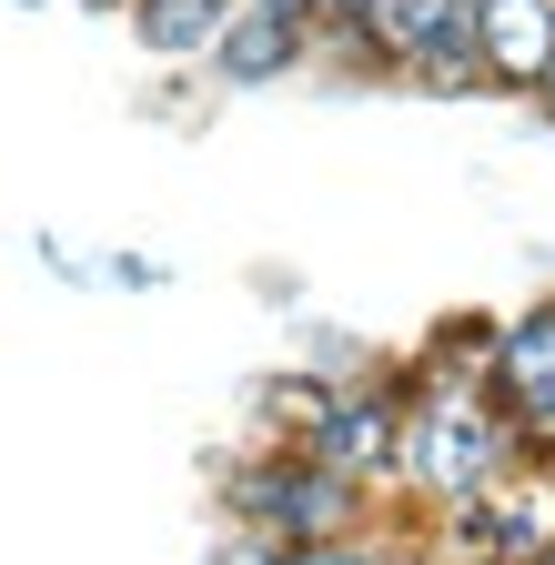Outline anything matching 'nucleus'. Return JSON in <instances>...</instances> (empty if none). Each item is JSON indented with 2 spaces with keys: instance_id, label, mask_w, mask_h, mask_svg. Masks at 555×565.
Returning <instances> with one entry per match:
<instances>
[{
  "instance_id": "f257e3e1",
  "label": "nucleus",
  "mask_w": 555,
  "mask_h": 565,
  "mask_svg": "<svg viewBox=\"0 0 555 565\" xmlns=\"http://www.w3.org/2000/svg\"><path fill=\"white\" fill-rule=\"evenodd\" d=\"M505 445H515V424H505L495 394L435 384L404 414V435H394V475L435 484V494H484V484H505Z\"/></svg>"
},
{
  "instance_id": "f03ea898",
  "label": "nucleus",
  "mask_w": 555,
  "mask_h": 565,
  "mask_svg": "<svg viewBox=\"0 0 555 565\" xmlns=\"http://www.w3.org/2000/svg\"><path fill=\"white\" fill-rule=\"evenodd\" d=\"M343 51L404 71L414 92H484L474 82V0H374L343 31Z\"/></svg>"
},
{
  "instance_id": "7ed1b4c3",
  "label": "nucleus",
  "mask_w": 555,
  "mask_h": 565,
  "mask_svg": "<svg viewBox=\"0 0 555 565\" xmlns=\"http://www.w3.org/2000/svg\"><path fill=\"white\" fill-rule=\"evenodd\" d=\"M293 61H313V11H293V0H233L213 51H202V71H213L223 92H263V82H284Z\"/></svg>"
},
{
  "instance_id": "20e7f679",
  "label": "nucleus",
  "mask_w": 555,
  "mask_h": 565,
  "mask_svg": "<svg viewBox=\"0 0 555 565\" xmlns=\"http://www.w3.org/2000/svg\"><path fill=\"white\" fill-rule=\"evenodd\" d=\"M233 505H243L263 535L313 545V535L343 525V505H354V475H333V465H313V455H293V465H253V475L233 484Z\"/></svg>"
},
{
  "instance_id": "39448f33",
  "label": "nucleus",
  "mask_w": 555,
  "mask_h": 565,
  "mask_svg": "<svg viewBox=\"0 0 555 565\" xmlns=\"http://www.w3.org/2000/svg\"><path fill=\"white\" fill-rule=\"evenodd\" d=\"M484 384H495L505 424H525V445H555V303H525V313L495 333Z\"/></svg>"
},
{
  "instance_id": "423d86ee",
  "label": "nucleus",
  "mask_w": 555,
  "mask_h": 565,
  "mask_svg": "<svg viewBox=\"0 0 555 565\" xmlns=\"http://www.w3.org/2000/svg\"><path fill=\"white\" fill-rule=\"evenodd\" d=\"M555 71V0H474V82L525 92Z\"/></svg>"
},
{
  "instance_id": "0eeeda50",
  "label": "nucleus",
  "mask_w": 555,
  "mask_h": 565,
  "mask_svg": "<svg viewBox=\"0 0 555 565\" xmlns=\"http://www.w3.org/2000/svg\"><path fill=\"white\" fill-rule=\"evenodd\" d=\"M223 11H233V0H131V41H142L152 61H202V51H213V31H223Z\"/></svg>"
},
{
  "instance_id": "6e6552de",
  "label": "nucleus",
  "mask_w": 555,
  "mask_h": 565,
  "mask_svg": "<svg viewBox=\"0 0 555 565\" xmlns=\"http://www.w3.org/2000/svg\"><path fill=\"white\" fill-rule=\"evenodd\" d=\"M213 565H284V535H233V545H213Z\"/></svg>"
},
{
  "instance_id": "1a4fd4ad",
  "label": "nucleus",
  "mask_w": 555,
  "mask_h": 565,
  "mask_svg": "<svg viewBox=\"0 0 555 565\" xmlns=\"http://www.w3.org/2000/svg\"><path fill=\"white\" fill-rule=\"evenodd\" d=\"M364 11H374V0H313V41H343Z\"/></svg>"
},
{
  "instance_id": "9d476101",
  "label": "nucleus",
  "mask_w": 555,
  "mask_h": 565,
  "mask_svg": "<svg viewBox=\"0 0 555 565\" xmlns=\"http://www.w3.org/2000/svg\"><path fill=\"white\" fill-rule=\"evenodd\" d=\"M284 565H374V555H364V545H333V535H313V545H293Z\"/></svg>"
},
{
  "instance_id": "9b49d317",
  "label": "nucleus",
  "mask_w": 555,
  "mask_h": 565,
  "mask_svg": "<svg viewBox=\"0 0 555 565\" xmlns=\"http://www.w3.org/2000/svg\"><path fill=\"white\" fill-rule=\"evenodd\" d=\"M535 111H545V121H555V71H545V82H535Z\"/></svg>"
},
{
  "instance_id": "f8f14e48",
  "label": "nucleus",
  "mask_w": 555,
  "mask_h": 565,
  "mask_svg": "<svg viewBox=\"0 0 555 565\" xmlns=\"http://www.w3.org/2000/svg\"><path fill=\"white\" fill-rule=\"evenodd\" d=\"M82 11H111V21H121V11H131V0H82Z\"/></svg>"
},
{
  "instance_id": "ddd939ff",
  "label": "nucleus",
  "mask_w": 555,
  "mask_h": 565,
  "mask_svg": "<svg viewBox=\"0 0 555 565\" xmlns=\"http://www.w3.org/2000/svg\"><path fill=\"white\" fill-rule=\"evenodd\" d=\"M293 11H313V0H293Z\"/></svg>"
}]
</instances>
